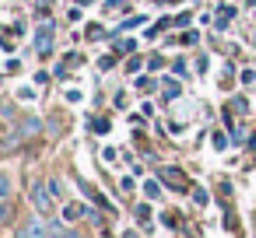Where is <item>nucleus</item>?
Wrapping results in <instances>:
<instances>
[{
	"label": "nucleus",
	"mask_w": 256,
	"mask_h": 238,
	"mask_svg": "<svg viewBox=\"0 0 256 238\" xmlns=\"http://www.w3.org/2000/svg\"><path fill=\"white\" fill-rule=\"evenodd\" d=\"M53 200H56V196L50 193V186H36V189H32V203H36L42 214H50V210H53Z\"/></svg>",
	"instance_id": "nucleus-1"
},
{
	"label": "nucleus",
	"mask_w": 256,
	"mask_h": 238,
	"mask_svg": "<svg viewBox=\"0 0 256 238\" xmlns=\"http://www.w3.org/2000/svg\"><path fill=\"white\" fill-rule=\"evenodd\" d=\"M50 49H53V21H46L39 32V56H50Z\"/></svg>",
	"instance_id": "nucleus-2"
},
{
	"label": "nucleus",
	"mask_w": 256,
	"mask_h": 238,
	"mask_svg": "<svg viewBox=\"0 0 256 238\" xmlns=\"http://www.w3.org/2000/svg\"><path fill=\"white\" fill-rule=\"evenodd\" d=\"M162 182H168V186H176V189H186V186H190L179 168H162Z\"/></svg>",
	"instance_id": "nucleus-3"
},
{
	"label": "nucleus",
	"mask_w": 256,
	"mask_h": 238,
	"mask_svg": "<svg viewBox=\"0 0 256 238\" xmlns=\"http://www.w3.org/2000/svg\"><path fill=\"white\" fill-rule=\"evenodd\" d=\"M39 130H42L39 119H25V123H18V137H36Z\"/></svg>",
	"instance_id": "nucleus-4"
},
{
	"label": "nucleus",
	"mask_w": 256,
	"mask_h": 238,
	"mask_svg": "<svg viewBox=\"0 0 256 238\" xmlns=\"http://www.w3.org/2000/svg\"><path fill=\"white\" fill-rule=\"evenodd\" d=\"M18 231H22V235H50V224H42V221H28V224H22Z\"/></svg>",
	"instance_id": "nucleus-5"
},
{
	"label": "nucleus",
	"mask_w": 256,
	"mask_h": 238,
	"mask_svg": "<svg viewBox=\"0 0 256 238\" xmlns=\"http://www.w3.org/2000/svg\"><path fill=\"white\" fill-rule=\"evenodd\" d=\"M11 189H14V182H11V175H8V172H0V203H4V200L11 196Z\"/></svg>",
	"instance_id": "nucleus-6"
},
{
	"label": "nucleus",
	"mask_w": 256,
	"mask_h": 238,
	"mask_svg": "<svg viewBox=\"0 0 256 238\" xmlns=\"http://www.w3.org/2000/svg\"><path fill=\"white\" fill-rule=\"evenodd\" d=\"M81 214H84V207H78V203H67V207H64V217H67V221H78Z\"/></svg>",
	"instance_id": "nucleus-7"
},
{
	"label": "nucleus",
	"mask_w": 256,
	"mask_h": 238,
	"mask_svg": "<svg viewBox=\"0 0 256 238\" xmlns=\"http://www.w3.org/2000/svg\"><path fill=\"white\" fill-rule=\"evenodd\" d=\"M144 193H148L151 200H158V196H162V186H158L154 179H148V182H144Z\"/></svg>",
	"instance_id": "nucleus-8"
},
{
	"label": "nucleus",
	"mask_w": 256,
	"mask_h": 238,
	"mask_svg": "<svg viewBox=\"0 0 256 238\" xmlns=\"http://www.w3.org/2000/svg\"><path fill=\"white\" fill-rule=\"evenodd\" d=\"M232 109L242 116V112H249V102H246V98H235V102H232Z\"/></svg>",
	"instance_id": "nucleus-9"
},
{
	"label": "nucleus",
	"mask_w": 256,
	"mask_h": 238,
	"mask_svg": "<svg viewBox=\"0 0 256 238\" xmlns=\"http://www.w3.org/2000/svg\"><path fill=\"white\" fill-rule=\"evenodd\" d=\"M210 144H214L218 151H224V147H228V137H224V133H214V140H210Z\"/></svg>",
	"instance_id": "nucleus-10"
},
{
	"label": "nucleus",
	"mask_w": 256,
	"mask_h": 238,
	"mask_svg": "<svg viewBox=\"0 0 256 238\" xmlns=\"http://www.w3.org/2000/svg\"><path fill=\"white\" fill-rule=\"evenodd\" d=\"M193 200H196L200 207H207V200H210V196H207V189H193Z\"/></svg>",
	"instance_id": "nucleus-11"
},
{
	"label": "nucleus",
	"mask_w": 256,
	"mask_h": 238,
	"mask_svg": "<svg viewBox=\"0 0 256 238\" xmlns=\"http://www.w3.org/2000/svg\"><path fill=\"white\" fill-rule=\"evenodd\" d=\"M176 95H179V84L168 81V84H165V98H176Z\"/></svg>",
	"instance_id": "nucleus-12"
},
{
	"label": "nucleus",
	"mask_w": 256,
	"mask_h": 238,
	"mask_svg": "<svg viewBox=\"0 0 256 238\" xmlns=\"http://www.w3.org/2000/svg\"><path fill=\"white\" fill-rule=\"evenodd\" d=\"M137 88H140V91H151V88H154V81H151V77H140V81H137Z\"/></svg>",
	"instance_id": "nucleus-13"
},
{
	"label": "nucleus",
	"mask_w": 256,
	"mask_h": 238,
	"mask_svg": "<svg viewBox=\"0 0 256 238\" xmlns=\"http://www.w3.org/2000/svg\"><path fill=\"white\" fill-rule=\"evenodd\" d=\"M102 70H109V67H116V56H102V63H98Z\"/></svg>",
	"instance_id": "nucleus-14"
},
{
	"label": "nucleus",
	"mask_w": 256,
	"mask_h": 238,
	"mask_svg": "<svg viewBox=\"0 0 256 238\" xmlns=\"http://www.w3.org/2000/svg\"><path fill=\"white\" fill-rule=\"evenodd\" d=\"M256 81V70H242V84H252Z\"/></svg>",
	"instance_id": "nucleus-15"
},
{
	"label": "nucleus",
	"mask_w": 256,
	"mask_h": 238,
	"mask_svg": "<svg viewBox=\"0 0 256 238\" xmlns=\"http://www.w3.org/2000/svg\"><path fill=\"white\" fill-rule=\"evenodd\" d=\"M4 214H8V210H4V207H0V221H4Z\"/></svg>",
	"instance_id": "nucleus-16"
}]
</instances>
